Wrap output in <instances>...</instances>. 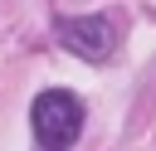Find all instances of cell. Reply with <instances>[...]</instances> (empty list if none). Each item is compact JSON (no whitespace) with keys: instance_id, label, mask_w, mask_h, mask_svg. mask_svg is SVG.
Instances as JSON below:
<instances>
[{"instance_id":"2","label":"cell","mask_w":156,"mask_h":151,"mask_svg":"<svg viewBox=\"0 0 156 151\" xmlns=\"http://www.w3.org/2000/svg\"><path fill=\"white\" fill-rule=\"evenodd\" d=\"M54 34H58V44L68 54H78L88 63H107L112 58V39H117V24L107 15H68V19H58Z\"/></svg>"},{"instance_id":"1","label":"cell","mask_w":156,"mask_h":151,"mask_svg":"<svg viewBox=\"0 0 156 151\" xmlns=\"http://www.w3.org/2000/svg\"><path fill=\"white\" fill-rule=\"evenodd\" d=\"M29 127H34V141L44 151H68L78 141V132H83V102L68 88H49V93L34 97Z\"/></svg>"}]
</instances>
